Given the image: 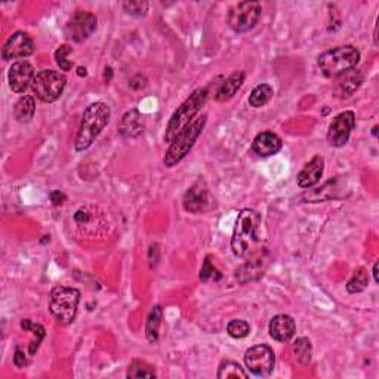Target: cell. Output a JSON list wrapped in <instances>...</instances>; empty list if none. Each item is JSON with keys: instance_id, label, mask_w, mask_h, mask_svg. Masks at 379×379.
<instances>
[{"instance_id": "6da1fadb", "label": "cell", "mask_w": 379, "mask_h": 379, "mask_svg": "<svg viewBox=\"0 0 379 379\" xmlns=\"http://www.w3.org/2000/svg\"><path fill=\"white\" fill-rule=\"evenodd\" d=\"M261 226V215L254 209H243L237 217L236 227L231 238L233 254L238 258L250 257L257 252L261 243L258 234Z\"/></svg>"}, {"instance_id": "7a4b0ae2", "label": "cell", "mask_w": 379, "mask_h": 379, "mask_svg": "<svg viewBox=\"0 0 379 379\" xmlns=\"http://www.w3.org/2000/svg\"><path fill=\"white\" fill-rule=\"evenodd\" d=\"M209 95H210V85L206 88L195 89L187 100L175 110V113L171 116L166 126L163 136L165 143L171 144L174 139L187 128V126L194 120V117L199 115V111L205 107Z\"/></svg>"}, {"instance_id": "3957f363", "label": "cell", "mask_w": 379, "mask_h": 379, "mask_svg": "<svg viewBox=\"0 0 379 379\" xmlns=\"http://www.w3.org/2000/svg\"><path fill=\"white\" fill-rule=\"evenodd\" d=\"M111 117V110L105 103L91 104L82 116V122L76 135V151L88 150L95 139L103 132Z\"/></svg>"}, {"instance_id": "277c9868", "label": "cell", "mask_w": 379, "mask_h": 379, "mask_svg": "<svg viewBox=\"0 0 379 379\" xmlns=\"http://www.w3.org/2000/svg\"><path fill=\"white\" fill-rule=\"evenodd\" d=\"M360 61V52L354 46H336L323 52L317 58L321 73L326 77H336L353 70Z\"/></svg>"}, {"instance_id": "5b68a950", "label": "cell", "mask_w": 379, "mask_h": 379, "mask_svg": "<svg viewBox=\"0 0 379 379\" xmlns=\"http://www.w3.org/2000/svg\"><path fill=\"white\" fill-rule=\"evenodd\" d=\"M206 122H207L206 115H203L199 119H194L187 128L174 139L163 159V165L166 167L176 166L182 159L187 156V154L191 151V148L194 147L195 141H198V138L202 135Z\"/></svg>"}, {"instance_id": "8992f818", "label": "cell", "mask_w": 379, "mask_h": 379, "mask_svg": "<svg viewBox=\"0 0 379 379\" xmlns=\"http://www.w3.org/2000/svg\"><path fill=\"white\" fill-rule=\"evenodd\" d=\"M80 292L75 288L55 286L51 290L49 311L60 325H70L77 314Z\"/></svg>"}, {"instance_id": "52a82bcc", "label": "cell", "mask_w": 379, "mask_h": 379, "mask_svg": "<svg viewBox=\"0 0 379 379\" xmlns=\"http://www.w3.org/2000/svg\"><path fill=\"white\" fill-rule=\"evenodd\" d=\"M73 221L76 229L82 236L86 237H101L107 233V217L103 210L91 203L80 206L75 215Z\"/></svg>"}, {"instance_id": "ba28073f", "label": "cell", "mask_w": 379, "mask_h": 379, "mask_svg": "<svg viewBox=\"0 0 379 379\" xmlns=\"http://www.w3.org/2000/svg\"><path fill=\"white\" fill-rule=\"evenodd\" d=\"M67 79L63 73L55 70H41L32 83L33 94L41 103L52 104L63 95Z\"/></svg>"}, {"instance_id": "9c48e42d", "label": "cell", "mask_w": 379, "mask_h": 379, "mask_svg": "<svg viewBox=\"0 0 379 379\" xmlns=\"http://www.w3.org/2000/svg\"><path fill=\"white\" fill-rule=\"evenodd\" d=\"M259 2H240L230 8L227 15V24L236 33L250 32L258 24L261 18Z\"/></svg>"}, {"instance_id": "30bf717a", "label": "cell", "mask_w": 379, "mask_h": 379, "mask_svg": "<svg viewBox=\"0 0 379 379\" xmlns=\"http://www.w3.org/2000/svg\"><path fill=\"white\" fill-rule=\"evenodd\" d=\"M245 364L248 371L258 378H265L274 371V351L269 345H255L246 351Z\"/></svg>"}, {"instance_id": "8fae6325", "label": "cell", "mask_w": 379, "mask_h": 379, "mask_svg": "<svg viewBox=\"0 0 379 379\" xmlns=\"http://www.w3.org/2000/svg\"><path fill=\"white\" fill-rule=\"evenodd\" d=\"M96 30V17L86 11H76L65 24V37L76 44L86 40Z\"/></svg>"}, {"instance_id": "7c38bea8", "label": "cell", "mask_w": 379, "mask_h": 379, "mask_svg": "<svg viewBox=\"0 0 379 379\" xmlns=\"http://www.w3.org/2000/svg\"><path fill=\"white\" fill-rule=\"evenodd\" d=\"M356 124V115L353 111H344V113L336 116L328 129V143L332 147L341 148L344 147L351 135V131H353Z\"/></svg>"}, {"instance_id": "4fadbf2b", "label": "cell", "mask_w": 379, "mask_h": 379, "mask_svg": "<svg viewBox=\"0 0 379 379\" xmlns=\"http://www.w3.org/2000/svg\"><path fill=\"white\" fill-rule=\"evenodd\" d=\"M212 195H210L205 181H198L187 190L184 200H182V206H184L187 212L198 215L212 207Z\"/></svg>"}, {"instance_id": "5bb4252c", "label": "cell", "mask_w": 379, "mask_h": 379, "mask_svg": "<svg viewBox=\"0 0 379 379\" xmlns=\"http://www.w3.org/2000/svg\"><path fill=\"white\" fill-rule=\"evenodd\" d=\"M34 52V41L25 32H15L2 48V58L5 61L27 58Z\"/></svg>"}, {"instance_id": "9a60e30c", "label": "cell", "mask_w": 379, "mask_h": 379, "mask_svg": "<svg viewBox=\"0 0 379 379\" xmlns=\"http://www.w3.org/2000/svg\"><path fill=\"white\" fill-rule=\"evenodd\" d=\"M34 77H36L34 67L30 63H27V61L13 63L8 73L9 88L15 94H24L27 88L33 83Z\"/></svg>"}, {"instance_id": "2e32d148", "label": "cell", "mask_w": 379, "mask_h": 379, "mask_svg": "<svg viewBox=\"0 0 379 379\" xmlns=\"http://www.w3.org/2000/svg\"><path fill=\"white\" fill-rule=\"evenodd\" d=\"M363 80H364L363 73L356 68L348 70V72L336 76L333 85L335 96L340 98V100H345V98L354 95V92H357L359 88L361 86Z\"/></svg>"}, {"instance_id": "e0dca14e", "label": "cell", "mask_w": 379, "mask_h": 379, "mask_svg": "<svg viewBox=\"0 0 379 379\" xmlns=\"http://www.w3.org/2000/svg\"><path fill=\"white\" fill-rule=\"evenodd\" d=\"M266 259L269 258L265 257V254H261L259 250L254 252V254L250 255L249 261L245 262L240 269L236 271V277L238 278V282L246 283L259 278L264 274V270L266 269V264H269Z\"/></svg>"}, {"instance_id": "ac0fdd59", "label": "cell", "mask_w": 379, "mask_h": 379, "mask_svg": "<svg viewBox=\"0 0 379 379\" xmlns=\"http://www.w3.org/2000/svg\"><path fill=\"white\" fill-rule=\"evenodd\" d=\"M146 129V116L132 108L122 116L119 123V134L126 139H134L141 135Z\"/></svg>"}, {"instance_id": "d6986e66", "label": "cell", "mask_w": 379, "mask_h": 379, "mask_svg": "<svg viewBox=\"0 0 379 379\" xmlns=\"http://www.w3.org/2000/svg\"><path fill=\"white\" fill-rule=\"evenodd\" d=\"M269 332L271 338L277 342H288L297 332V325H295V320L290 316L277 314L270 321Z\"/></svg>"}, {"instance_id": "ffe728a7", "label": "cell", "mask_w": 379, "mask_h": 379, "mask_svg": "<svg viewBox=\"0 0 379 379\" xmlns=\"http://www.w3.org/2000/svg\"><path fill=\"white\" fill-rule=\"evenodd\" d=\"M282 139L278 138V135L265 131L255 136L254 143H252V150L259 158H270L282 150Z\"/></svg>"}, {"instance_id": "44dd1931", "label": "cell", "mask_w": 379, "mask_h": 379, "mask_svg": "<svg viewBox=\"0 0 379 379\" xmlns=\"http://www.w3.org/2000/svg\"><path fill=\"white\" fill-rule=\"evenodd\" d=\"M323 172H325V159H323L321 156H314L298 174L297 176L298 186L301 188L314 187L320 181V178L323 176Z\"/></svg>"}, {"instance_id": "7402d4cb", "label": "cell", "mask_w": 379, "mask_h": 379, "mask_svg": "<svg viewBox=\"0 0 379 379\" xmlns=\"http://www.w3.org/2000/svg\"><path fill=\"white\" fill-rule=\"evenodd\" d=\"M245 79H246V73L245 72H236L233 73L229 79L222 80L217 91H215V100L218 103H226V101H230L231 98L240 91V88L243 86L245 83Z\"/></svg>"}, {"instance_id": "603a6c76", "label": "cell", "mask_w": 379, "mask_h": 379, "mask_svg": "<svg viewBox=\"0 0 379 379\" xmlns=\"http://www.w3.org/2000/svg\"><path fill=\"white\" fill-rule=\"evenodd\" d=\"M162 319H163L162 307L160 305H154L151 308V311L148 313L147 323H146V335H147L148 342H151V344H156L159 341Z\"/></svg>"}, {"instance_id": "cb8c5ba5", "label": "cell", "mask_w": 379, "mask_h": 379, "mask_svg": "<svg viewBox=\"0 0 379 379\" xmlns=\"http://www.w3.org/2000/svg\"><path fill=\"white\" fill-rule=\"evenodd\" d=\"M36 103L32 95H23L13 107V116L20 123H29L34 117Z\"/></svg>"}, {"instance_id": "d4e9b609", "label": "cell", "mask_w": 379, "mask_h": 379, "mask_svg": "<svg viewBox=\"0 0 379 379\" xmlns=\"http://www.w3.org/2000/svg\"><path fill=\"white\" fill-rule=\"evenodd\" d=\"M274 95V91L270 85H266V83H261L257 88H254V91L250 92L249 95V105L254 108H261L265 104H269L270 100Z\"/></svg>"}, {"instance_id": "484cf974", "label": "cell", "mask_w": 379, "mask_h": 379, "mask_svg": "<svg viewBox=\"0 0 379 379\" xmlns=\"http://www.w3.org/2000/svg\"><path fill=\"white\" fill-rule=\"evenodd\" d=\"M217 376L219 379H229V378L230 379H237V378L246 379L248 378V373L243 371V368L238 363L231 361V360H224L219 364Z\"/></svg>"}, {"instance_id": "4316f807", "label": "cell", "mask_w": 379, "mask_h": 379, "mask_svg": "<svg viewBox=\"0 0 379 379\" xmlns=\"http://www.w3.org/2000/svg\"><path fill=\"white\" fill-rule=\"evenodd\" d=\"M368 286H369V273L366 269L359 266V269L354 271L353 277L348 280L347 292L348 293H360Z\"/></svg>"}, {"instance_id": "83f0119b", "label": "cell", "mask_w": 379, "mask_h": 379, "mask_svg": "<svg viewBox=\"0 0 379 379\" xmlns=\"http://www.w3.org/2000/svg\"><path fill=\"white\" fill-rule=\"evenodd\" d=\"M292 349H293V354L297 356L298 361H300L301 364H304V366H307V364L311 361L313 347H311L310 340H307V338H298L297 341L293 342Z\"/></svg>"}, {"instance_id": "f1b7e54d", "label": "cell", "mask_w": 379, "mask_h": 379, "mask_svg": "<svg viewBox=\"0 0 379 379\" xmlns=\"http://www.w3.org/2000/svg\"><path fill=\"white\" fill-rule=\"evenodd\" d=\"M126 376L135 378V379L156 378V371H154L153 366H150L148 363H146L143 360H134L129 364V369H128V373H126Z\"/></svg>"}, {"instance_id": "f546056e", "label": "cell", "mask_w": 379, "mask_h": 379, "mask_svg": "<svg viewBox=\"0 0 379 379\" xmlns=\"http://www.w3.org/2000/svg\"><path fill=\"white\" fill-rule=\"evenodd\" d=\"M227 333L234 340H242L250 333V326L245 320H231L227 325Z\"/></svg>"}, {"instance_id": "4dcf8cb0", "label": "cell", "mask_w": 379, "mask_h": 379, "mask_svg": "<svg viewBox=\"0 0 379 379\" xmlns=\"http://www.w3.org/2000/svg\"><path fill=\"white\" fill-rule=\"evenodd\" d=\"M148 2L146 0H131V2H124L123 9L126 13H129L132 17H146L148 12Z\"/></svg>"}, {"instance_id": "1f68e13d", "label": "cell", "mask_w": 379, "mask_h": 379, "mask_svg": "<svg viewBox=\"0 0 379 379\" xmlns=\"http://www.w3.org/2000/svg\"><path fill=\"white\" fill-rule=\"evenodd\" d=\"M73 52V48L70 45H63L57 51H55V63L58 64V67L63 70V72H68L72 70L73 63L68 60V55Z\"/></svg>"}, {"instance_id": "d6a6232c", "label": "cell", "mask_w": 379, "mask_h": 379, "mask_svg": "<svg viewBox=\"0 0 379 379\" xmlns=\"http://www.w3.org/2000/svg\"><path fill=\"white\" fill-rule=\"evenodd\" d=\"M214 278V280H219L221 278V274L219 271L215 269V265L212 264V261H210V257H207L205 259V264L202 266V271H200V280L202 282H207V280Z\"/></svg>"}, {"instance_id": "836d02e7", "label": "cell", "mask_w": 379, "mask_h": 379, "mask_svg": "<svg viewBox=\"0 0 379 379\" xmlns=\"http://www.w3.org/2000/svg\"><path fill=\"white\" fill-rule=\"evenodd\" d=\"M146 85H147V79H146L143 75H136V76H134V77L131 79V82H129V86H131L132 89H135V91L146 88Z\"/></svg>"}, {"instance_id": "e575fe53", "label": "cell", "mask_w": 379, "mask_h": 379, "mask_svg": "<svg viewBox=\"0 0 379 379\" xmlns=\"http://www.w3.org/2000/svg\"><path fill=\"white\" fill-rule=\"evenodd\" d=\"M13 364H15L17 368H24L27 364L25 354H24L23 349H20V348L15 349V356H13Z\"/></svg>"}, {"instance_id": "d590c367", "label": "cell", "mask_w": 379, "mask_h": 379, "mask_svg": "<svg viewBox=\"0 0 379 379\" xmlns=\"http://www.w3.org/2000/svg\"><path fill=\"white\" fill-rule=\"evenodd\" d=\"M65 200V195L61 191H52L51 193V202L53 206H61Z\"/></svg>"}, {"instance_id": "8d00e7d4", "label": "cell", "mask_w": 379, "mask_h": 379, "mask_svg": "<svg viewBox=\"0 0 379 379\" xmlns=\"http://www.w3.org/2000/svg\"><path fill=\"white\" fill-rule=\"evenodd\" d=\"M378 262H375V265H373V271H372V274H373V280H375V283L378 285L379 283V277H378Z\"/></svg>"}, {"instance_id": "74e56055", "label": "cell", "mask_w": 379, "mask_h": 379, "mask_svg": "<svg viewBox=\"0 0 379 379\" xmlns=\"http://www.w3.org/2000/svg\"><path fill=\"white\" fill-rule=\"evenodd\" d=\"M77 72H79V76H86V68L79 67V68H77Z\"/></svg>"}]
</instances>
